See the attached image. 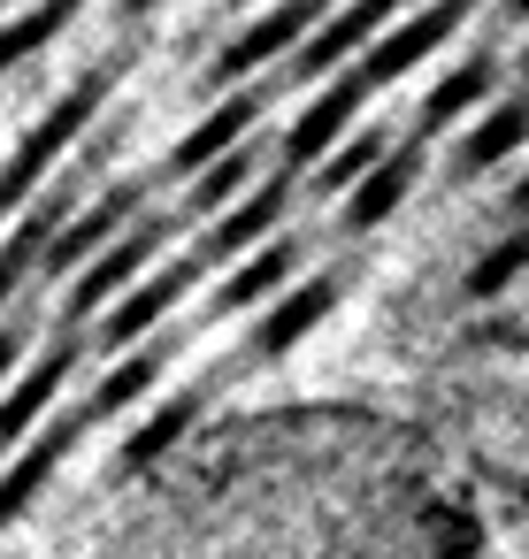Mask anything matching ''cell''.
Wrapping results in <instances>:
<instances>
[{"mask_svg":"<svg viewBox=\"0 0 529 559\" xmlns=\"http://www.w3.org/2000/svg\"><path fill=\"white\" fill-rule=\"evenodd\" d=\"M108 559H475L437 452L361 406H269L169 452Z\"/></svg>","mask_w":529,"mask_h":559,"instance_id":"1","label":"cell"}]
</instances>
